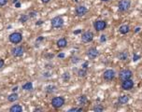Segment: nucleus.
<instances>
[{
	"label": "nucleus",
	"instance_id": "nucleus-1",
	"mask_svg": "<svg viewBox=\"0 0 142 112\" xmlns=\"http://www.w3.org/2000/svg\"><path fill=\"white\" fill-rule=\"evenodd\" d=\"M65 102H66V101H65V98H64L63 96H56V97H53L52 99L51 104H52V106L54 108L58 109V108H61L64 105H65Z\"/></svg>",
	"mask_w": 142,
	"mask_h": 112
},
{
	"label": "nucleus",
	"instance_id": "nucleus-2",
	"mask_svg": "<svg viewBox=\"0 0 142 112\" xmlns=\"http://www.w3.org/2000/svg\"><path fill=\"white\" fill-rule=\"evenodd\" d=\"M119 78L121 81H123V80H125V79H129V78H132L133 77V72L130 70V69H122V70L119 72Z\"/></svg>",
	"mask_w": 142,
	"mask_h": 112
},
{
	"label": "nucleus",
	"instance_id": "nucleus-3",
	"mask_svg": "<svg viewBox=\"0 0 142 112\" xmlns=\"http://www.w3.org/2000/svg\"><path fill=\"white\" fill-rule=\"evenodd\" d=\"M131 7V1L130 0H121L118 3V9L121 12H126L129 10Z\"/></svg>",
	"mask_w": 142,
	"mask_h": 112
},
{
	"label": "nucleus",
	"instance_id": "nucleus-4",
	"mask_svg": "<svg viewBox=\"0 0 142 112\" xmlns=\"http://www.w3.org/2000/svg\"><path fill=\"white\" fill-rule=\"evenodd\" d=\"M93 28L96 32H102L107 28V22L104 20H97L93 22Z\"/></svg>",
	"mask_w": 142,
	"mask_h": 112
},
{
	"label": "nucleus",
	"instance_id": "nucleus-5",
	"mask_svg": "<svg viewBox=\"0 0 142 112\" xmlns=\"http://www.w3.org/2000/svg\"><path fill=\"white\" fill-rule=\"evenodd\" d=\"M8 39L13 44H19L22 40V35L21 33H19V32H14V33L9 35Z\"/></svg>",
	"mask_w": 142,
	"mask_h": 112
},
{
	"label": "nucleus",
	"instance_id": "nucleus-6",
	"mask_svg": "<svg viewBox=\"0 0 142 112\" xmlns=\"http://www.w3.org/2000/svg\"><path fill=\"white\" fill-rule=\"evenodd\" d=\"M116 77V73L113 69H107L103 73V79L106 81H111Z\"/></svg>",
	"mask_w": 142,
	"mask_h": 112
},
{
	"label": "nucleus",
	"instance_id": "nucleus-7",
	"mask_svg": "<svg viewBox=\"0 0 142 112\" xmlns=\"http://www.w3.org/2000/svg\"><path fill=\"white\" fill-rule=\"evenodd\" d=\"M51 23H52V26L53 28H61L64 25V20L61 16H56V17L52 19Z\"/></svg>",
	"mask_w": 142,
	"mask_h": 112
},
{
	"label": "nucleus",
	"instance_id": "nucleus-8",
	"mask_svg": "<svg viewBox=\"0 0 142 112\" xmlns=\"http://www.w3.org/2000/svg\"><path fill=\"white\" fill-rule=\"evenodd\" d=\"M93 33L92 31H85L81 35V41L83 43H90L93 40Z\"/></svg>",
	"mask_w": 142,
	"mask_h": 112
},
{
	"label": "nucleus",
	"instance_id": "nucleus-9",
	"mask_svg": "<svg viewBox=\"0 0 142 112\" xmlns=\"http://www.w3.org/2000/svg\"><path fill=\"white\" fill-rule=\"evenodd\" d=\"M121 88H122L123 91H130V90H132L134 88V81L132 80V78L125 79V80L122 81Z\"/></svg>",
	"mask_w": 142,
	"mask_h": 112
},
{
	"label": "nucleus",
	"instance_id": "nucleus-10",
	"mask_svg": "<svg viewBox=\"0 0 142 112\" xmlns=\"http://www.w3.org/2000/svg\"><path fill=\"white\" fill-rule=\"evenodd\" d=\"M86 54H87L89 59H95V58H97L98 55H99V52H98V50H97L96 48L91 47V48H89L87 50Z\"/></svg>",
	"mask_w": 142,
	"mask_h": 112
},
{
	"label": "nucleus",
	"instance_id": "nucleus-11",
	"mask_svg": "<svg viewBox=\"0 0 142 112\" xmlns=\"http://www.w3.org/2000/svg\"><path fill=\"white\" fill-rule=\"evenodd\" d=\"M87 12H88V8H87L85 6H82V5L77 6L76 8H75V14L77 15L78 17H82V16H84Z\"/></svg>",
	"mask_w": 142,
	"mask_h": 112
},
{
	"label": "nucleus",
	"instance_id": "nucleus-12",
	"mask_svg": "<svg viewBox=\"0 0 142 112\" xmlns=\"http://www.w3.org/2000/svg\"><path fill=\"white\" fill-rule=\"evenodd\" d=\"M24 53V49L22 46H17L11 50V54L14 57H22Z\"/></svg>",
	"mask_w": 142,
	"mask_h": 112
},
{
	"label": "nucleus",
	"instance_id": "nucleus-13",
	"mask_svg": "<svg viewBox=\"0 0 142 112\" xmlns=\"http://www.w3.org/2000/svg\"><path fill=\"white\" fill-rule=\"evenodd\" d=\"M56 45H57V47L58 48H66L67 46V38H65V37H61V38H59L58 40H57V42H56Z\"/></svg>",
	"mask_w": 142,
	"mask_h": 112
},
{
	"label": "nucleus",
	"instance_id": "nucleus-14",
	"mask_svg": "<svg viewBox=\"0 0 142 112\" xmlns=\"http://www.w3.org/2000/svg\"><path fill=\"white\" fill-rule=\"evenodd\" d=\"M119 32L122 35H126L130 32V27L128 24H122V25L119 27Z\"/></svg>",
	"mask_w": 142,
	"mask_h": 112
},
{
	"label": "nucleus",
	"instance_id": "nucleus-15",
	"mask_svg": "<svg viewBox=\"0 0 142 112\" xmlns=\"http://www.w3.org/2000/svg\"><path fill=\"white\" fill-rule=\"evenodd\" d=\"M118 102H119V104L121 105L127 104V103L129 102V96L126 95V94H123V95H121V96L118 98Z\"/></svg>",
	"mask_w": 142,
	"mask_h": 112
},
{
	"label": "nucleus",
	"instance_id": "nucleus-16",
	"mask_svg": "<svg viewBox=\"0 0 142 112\" xmlns=\"http://www.w3.org/2000/svg\"><path fill=\"white\" fill-rule=\"evenodd\" d=\"M78 102L79 103V105H81V106H85V104H87V102H88V97H87V95L82 94V95H80V96H78Z\"/></svg>",
	"mask_w": 142,
	"mask_h": 112
},
{
	"label": "nucleus",
	"instance_id": "nucleus-17",
	"mask_svg": "<svg viewBox=\"0 0 142 112\" xmlns=\"http://www.w3.org/2000/svg\"><path fill=\"white\" fill-rule=\"evenodd\" d=\"M9 111L10 112H22V108L20 105H13L10 108H9Z\"/></svg>",
	"mask_w": 142,
	"mask_h": 112
},
{
	"label": "nucleus",
	"instance_id": "nucleus-18",
	"mask_svg": "<svg viewBox=\"0 0 142 112\" xmlns=\"http://www.w3.org/2000/svg\"><path fill=\"white\" fill-rule=\"evenodd\" d=\"M32 89H33L32 82H26L22 85V90H24V91H31Z\"/></svg>",
	"mask_w": 142,
	"mask_h": 112
},
{
	"label": "nucleus",
	"instance_id": "nucleus-19",
	"mask_svg": "<svg viewBox=\"0 0 142 112\" xmlns=\"http://www.w3.org/2000/svg\"><path fill=\"white\" fill-rule=\"evenodd\" d=\"M17 99H18V94H17V93H15L9 94L8 97H7L8 102H14V101H16Z\"/></svg>",
	"mask_w": 142,
	"mask_h": 112
},
{
	"label": "nucleus",
	"instance_id": "nucleus-20",
	"mask_svg": "<svg viewBox=\"0 0 142 112\" xmlns=\"http://www.w3.org/2000/svg\"><path fill=\"white\" fill-rule=\"evenodd\" d=\"M118 57L120 58V60L122 61H125V60L128 58V52H120Z\"/></svg>",
	"mask_w": 142,
	"mask_h": 112
},
{
	"label": "nucleus",
	"instance_id": "nucleus-21",
	"mask_svg": "<svg viewBox=\"0 0 142 112\" xmlns=\"http://www.w3.org/2000/svg\"><path fill=\"white\" fill-rule=\"evenodd\" d=\"M86 75H87V70H86L85 68H80L78 71V76L80 77V78H84Z\"/></svg>",
	"mask_w": 142,
	"mask_h": 112
},
{
	"label": "nucleus",
	"instance_id": "nucleus-22",
	"mask_svg": "<svg viewBox=\"0 0 142 112\" xmlns=\"http://www.w3.org/2000/svg\"><path fill=\"white\" fill-rule=\"evenodd\" d=\"M93 110L95 112H102L104 110V107L102 105H96L93 108Z\"/></svg>",
	"mask_w": 142,
	"mask_h": 112
},
{
	"label": "nucleus",
	"instance_id": "nucleus-23",
	"mask_svg": "<svg viewBox=\"0 0 142 112\" xmlns=\"http://www.w3.org/2000/svg\"><path fill=\"white\" fill-rule=\"evenodd\" d=\"M55 90H56V87L53 85H50V86H47V87H46V92H47V93H53Z\"/></svg>",
	"mask_w": 142,
	"mask_h": 112
},
{
	"label": "nucleus",
	"instance_id": "nucleus-24",
	"mask_svg": "<svg viewBox=\"0 0 142 112\" xmlns=\"http://www.w3.org/2000/svg\"><path fill=\"white\" fill-rule=\"evenodd\" d=\"M27 20H28V16L25 14H22L21 15V17H20V19H19V21H20V22H27Z\"/></svg>",
	"mask_w": 142,
	"mask_h": 112
},
{
	"label": "nucleus",
	"instance_id": "nucleus-25",
	"mask_svg": "<svg viewBox=\"0 0 142 112\" xmlns=\"http://www.w3.org/2000/svg\"><path fill=\"white\" fill-rule=\"evenodd\" d=\"M63 79H64V81H68V80L70 79V75H69L68 72H66V73L63 74Z\"/></svg>",
	"mask_w": 142,
	"mask_h": 112
},
{
	"label": "nucleus",
	"instance_id": "nucleus-26",
	"mask_svg": "<svg viewBox=\"0 0 142 112\" xmlns=\"http://www.w3.org/2000/svg\"><path fill=\"white\" fill-rule=\"evenodd\" d=\"M82 110H83V108H70V109H68V112L82 111Z\"/></svg>",
	"mask_w": 142,
	"mask_h": 112
},
{
	"label": "nucleus",
	"instance_id": "nucleus-27",
	"mask_svg": "<svg viewBox=\"0 0 142 112\" xmlns=\"http://www.w3.org/2000/svg\"><path fill=\"white\" fill-rule=\"evenodd\" d=\"M8 2V0H0V7H4L6 6Z\"/></svg>",
	"mask_w": 142,
	"mask_h": 112
},
{
	"label": "nucleus",
	"instance_id": "nucleus-28",
	"mask_svg": "<svg viewBox=\"0 0 142 112\" xmlns=\"http://www.w3.org/2000/svg\"><path fill=\"white\" fill-rule=\"evenodd\" d=\"M79 60H80V59H79L78 57H73V58H72V63H78Z\"/></svg>",
	"mask_w": 142,
	"mask_h": 112
},
{
	"label": "nucleus",
	"instance_id": "nucleus-29",
	"mask_svg": "<svg viewBox=\"0 0 142 112\" xmlns=\"http://www.w3.org/2000/svg\"><path fill=\"white\" fill-rule=\"evenodd\" d=\"M36 15H37V13H36V12H30L29 17H30V18H34V17H36Z\"/></svg>",
	"mask_w": 142,
	"mask_h": 112
},
{
	"label": "nucleus",
	"instance_id": "nucleus-30",
	"mask_svg": "<svg viewBox=\"0 0 142 112\" xmlns=\"http://www.w3.org/2000/svg\"><path fill=\"white\" fill-rule=\"evenodd\" d=\"M4 64H5V62H4L3 59H0V69L4 66Z\"/></svg>",
	"mask_w": 142,
	"mask_h": 112
},
{
	"label": "nucleus",
	"instance_id": "nucleus-31",
	"mask_svg": "<svg viewBox=\"0 0 142 112\" xmlns=\"http://www.w3.org/2000/svg\"><path fill=\"white\" fill-rule=\"evenodd\" d=\"M100 41L101 42H105L106 41V36H101Z\"/></svg>",
	"mask_w": 142,
	"mask_h": 112
},
{
	"label": "nucleus",
	"instance_id": "nucleus-32",
	"mask_svg": "<svg viewBox=\"0 0 142 112\" xmlns=\"http://www.w3.org/2000/svg\"><path fill=\"white\" fill-rule=\"evenodd\" d=\"M87 67H88V62H85V63L82 64V68H85L86 69Z\"/></svg>",
	"mask_w": 142,
	"mask_h": 112
},
{
	"label": "nucleus",
	"instance_id": "nucleus-33",
	"mask_svg": "<svg viewBox=\"0 0 142 112\" xmlns=\"http://www.w3.org/2000/svg\"><path fill=\"white\" fill-rule=\"evenodd\" d=\"M58 57H59V58H64V57H65V53H59V54H58Z\"/></svg>",
	"mask_w": 142,
	"mask_h": 112
},
{
	"label": "nucleus",
	"instance_id": "nucleus-34",
	"mask_svg": "<svg viewBox=\"0 0 142 112\" xmlns=\"http://www.w3.org/2000/svg\"><path fill=\"white\" fill-rule=\"evenodd\" d=\"M51 0H41V2L42 3H44V4H47V3H49Z\"/></svg>",
	"mask_w": 142,
	"mask_h": 112
},
{
	"label": "nucleus",
	"instance_id": "nucleus-35",
	"mask_svg": "<svg viewBox=\"0 0 142 112\" xmlns=\"http://www.w3.org/2000/svg\"><path fill=\"white\" fill-rule=\"evenodd\" d=\"M44 39V37H39V38H37V41H41V40H43Z\"/></svg>",
	"mask_w": 142,
	"mask_h": 112
},
{
	"label": "nucleus",
	"instance_id": "nucleus-36",
	"mask_svg": "<svg viewBox=\"0 0 142 112\" xmlns=\"http://www.w3.org/2000/svg\"><path fill=\"white\" fill-rule=\"evenodd\" d=\"M15 6H16L17 7H21V4L19 3V2H17V3H15Z\"/></svg>",
	"mask_w": 142,
	"mask_h": 112
},
{
	"label": "nucleus",
	"instance_id": "nucleus-37",
	"mask_svg": "<svg viewBox=\"0 0 142 112\" xmlns=\"http://www.w3.org/2000/svg\"><path fill=\"white\" fill-rule=\"evenodd\" d=\"M138 31H140V27H139V28H138V27H137V28H136V30H135V32H136V33H138Z\"/></svg>",
	"mask_w": 142,
	"mask_h": 112
},
{
	"label": "nucleus",
	"instance_id": "nucleus-38",
	"mask_svg": "<svg viewBox=\"0 0 142 112\" xmlns=\"http://www.w3.org/2000/svg\"><path fill=\"white\" fill-rule=\"evenodd\" d=\"M17 90H18V87H17V86H16V87H14V88H13V89H12V91H13V92H16V91H17Z\"/></svg>",
	"mask_w": 142,
	"mask_h": 112
},
{
	"label": "nucleus",
	"instance_id": "nucleus-39",
	"mask_svg": "<svg viewBox=\"0 0 142 112\" xmlns=\"http://www.w3.org/2000/svg\"><path fill=\"white\" fill-rule=\"evenodd\" d=\"M81 32V30H78V31H75L74 34H78V33H80Z\"/></svg>",
	"mask_w": 142,
	"mask_h": 112
},
{
	"label": "nucleus",
	"instance_id": "nucleus-40",
	"mask_svg": "<svg viewBox=\"0 0 142 112\" xmlns=\"http://www.w3.org/2000/svg\"><path fill=\"white\" fill-rule=\"evenodd\" d=\"M42 22H43L42 21H39V22H37V25H38V24H41Z\"/></svg>",
	"mask_w": 142,
	"mask_h": 112
},
{
	"label": "nucleus",
	"instance_id": "nucleus-41",
	"mask_svg": "<svg viewBox=\"0 0 142 112\" xmlns=\"http://www.w3.org/2000/svg\"><path fill=\"white\" fill-rule=\"evenodd\" d=\"M101 2H108V1H110V0H100Z\"/></svg>",
	"mask_w": 142,
	"mask_h": 112
},
{
	"label": "nucleus",
	"instance_id": "nucleus-42",
	"mask_svg": "<svg viewBox=\"0 0 142 112\" xmlns=\"http://www.w3.org/2000/svg\"><path fill=\"white\" fill-rule=\"evenodd\" d=\"M37 110H38V111H40L41 109L40 108H36V109H35V111H37Z\"/></svg>",
	"mask_w": 142,
	"mask_h": 112
},
{
	"label": "nucleus",
	"instance_id": "nucleus-43",
	"mask_svg": "<svg viewBox=\"0 0 142 112\" xmlns=\"http://www.w3.org/2000/svg\"><path fill=\"white\" fill-rule=\"evenodd\" d=\"M19 0H13V3H17Z\"/></svg>",
	"mask_w": 142,
	"mask_h": 112
}]
</instances>
